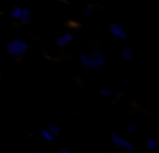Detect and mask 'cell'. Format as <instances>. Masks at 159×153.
<instances>
[{
	"label": "cell",
	"mask_w": 159,
	"mask_h": 153,
	"mask_svg": "<svg viewBox=\"0 0 159 153\" xmlns=\"http://www.w3.org/2000/svg\"><path fill=\"white\" fill-rule=\"evenodd\" d=\"M122 55H123L124 59L129 61V60H131L133 58L134 53H133V50L130 47H124V48L122 49Z\"/></svg>",
	"instance_id": "obj_7"
},
{
	"label": "cell",
	"mask_w": 159,
	"mask_h": 153,
	"mask_svg": "<svg viewBox=\"0 0 159 153\" xmlns=\"http://www.w3.org/2000/svg\"><path fill=\"white\" fill-rule=\"evenodd\" d=\"M20 20L22 21L24 24H27V23H30V21H31V11H30L29 9H22V14H21V18Z\"/></svg>",
	"instance_id": "obj_6"
},
{
	"label": "cell",
	"mask_w": 159,
	"mask_h": 153,
	"mask_svg": "<svg viewBox=\"0 0 159 153\" xmlns=\"http://www.w3.org/2000/svg\"><path fill=\"white\" fill-rule=\"evenodd\" d=\"M84 12H85V14H87V15H91V14L93 13V11H92L91 9H86Z\"/></svg>",
	"instance_id": "obj_14"
},
{
	"label": "cell",
	"mask_w": 159,
	"mask_h": 153,
	"mask_svg": "<svg viewBox=\"0 0 159 153\" xmlns=\"http://www.w3.org/2000/svg\"><path fill=\"white\" fill-rule=\"evenodd\" d=\"M40 133H42V136L47 140V141H53V139H55V137H53V136L51 135L47 129H42Z\"/></svg>",
	"instance_id": "obj_9"
},
{
	"label": "cell",
	"mask_w": 159,
	"mask_h": 153,
	"mask_svg": "<svg viewBox=\"0 0 159 153\" xmlns=\"http://www.w3.org/2000/svg\"><path fill=\"white\" fill-rule=\"evenodd\" d=\"M47 130L49 131V133H51V135L55 137V136H57V135H59V133H60V128L57 126V125H55V124H51V125H49V127L47 128Z\"/></svg>",
	"instance_id": "obj_8"
},
{
	"label": "cell",
	"mask_w": 159,
	"mask_h": 153,
	"mask_svg": "<svg viewBox=\"0 0 159 153\" xmlns=\"http://www.w3.org/2000/svg\"><path fill=\"white\" fill-rule=\"evenodd\" d=\"M21 14H22V9H20V8H14V9L12 10L11 15L14 20H20Z\"/></svg>",
	"instance_id": "obj_10"
},
{
	"label": "cell",
	"mask_w": 159,
	"mask_h": 153,
	"mask_svg": "<svg viewBox=\"0 0 159 153\" xmlns=\"http://www.w3.org/2000/svg\"><path fill=\"white\" fill-rule=\"evenodd\" d=\"M7 51L13 57H21L27 51V45L23 40L14 39L8 44Z\"/></svg>",
	"instance_id": "obj_2"
},
{
	"label": "cell",
	"mask_w": 159,
	"mask_h": 153,
	"mask_svg": "<svg viewBox=\"0 0 159 153\" xmlns=\"http://www.w3.org/2000/svg\"><path fill=\"white\" fill-rule=\"evenodd\" d=\"M111 140H112V142L116 146L124 148L125 150H128L129 152H133V151H134L133 144H131V142H129L128 140L123 139V138H121L120 136H118L117 133H113L112 135H111Z\"/></svg>",
	"instance_id": "obj_3"
},
{
	"label": "cell",
	"mask_w": 159,
	"mask_h": 153,
	"mask_svg": "<svg viewBox=\"0 0 159 153\" xmlns=\"http://www.w3.org/2000/svg\"><path fill=\"white\" fill-rule=\"evenodd\" d=\"M99 92L102 96H105V97H109V96H111V94H113V91H111V90H109V89H106V88H102V89L99 90Z\"/></svg>",
	"instance_id": "obj_12"
},
{
	"label": "cell",
	"mask_w": 159,
	"mask_h": 153,
	"mask_svg": "<svg viewBox=\"0 0 159 153\" xmlns=\"http://www.w3.org/2000/svg\"><path fill=\"white\" fill-rule=\"evenodd\" d=\"M147 146L150 149V150H154V149L157 148V141L154 139H148L147 140Z\"/></svg>",
	"instance_id": "obj_11"
},
{
	"label": "cell",
	"mask_w": 159,
	"mask_h": 153,
	"mask_svg": "<svg viewBox=\"0 0 159 153\" xmlns=\"http://www.w3.org/2000/svg\"><path fill=\"white\" fill-rule=\"evenodd\" d=\"M60 153H70V152H69L68 149H61V151H60Z\"/></svg>",
	"instance_id": "obj_15"
},
{
	"label": "cell",
	"mask_w": 159,
	"mask_h": 153,
	"mask_svg": "<svg viewBox=\"0 0 159 153\" xmlns=\"http://www.w3.org/2000/svg\"><path fill=\"white\" fill-rule=\"evenodd\" d=\"M135 129H136V126H135L134 124H131L130 126H129V128H128V131L130 133H133L135 131Z\"/></svg>",
	"instance_id": "obj_13"
},
{
	"label": "cell",
	"mask_w": 159,
	"mask_h": 153,
	"mask_svg": "<svg viewBox=\"0 0 159 153\" xmlns=\"http://www.w3.org/2000/svg\"><path fill=\"white\" fill-rule=\"evenodd\" d=\"M2 78V74H1V72H0V79Z\"/></svg>",
	"instance_id": "obj_17"
},
{
	"label": "cell",
	"mask_w": 159,
	"mask_h": 153,
	"mask_svg": "<svg viewBox=\"0 0 159 153\" xmlns=\"http://www.w3.org/2000/svg\"><path fill=\"white\" fill-rule=\"evenodd\" d=\"M72 38H73V36L71 35L70 33H66L57 38V44L59 45L60 47H64L72 40Z\"/></svg>",
	"instance_id": "obj_5"
},
{
	"label": "cell",
	"mask_w": 159,
	"mask_h": 153,
	"mask_svg": "<svg viewBox=\"0 0 159 153\" xmlns=\"http://www.w3.org/2000/svg\"><path fill=\"white\" fill-rule=\"evenodd\" d=\"M80 61L85 68H98V66H102L105 64L106 62V59H105L104 55L98 51L94 52V57H91L87 53H82L80 55Z\"/></svg>",
	"instance_id": "obj_1"
},
{
	"label": "cell",
	"mask_w": 159,
	"mask_h": 153,
	"mask_svg": "<svg viewBox=\"0 0 159 153\" xmlns=\"http://www.w3.org/2000/svg\"><path fill=\"white\" fill-rule=\"evenodd\" d=\"M131 83V79H126V81H123V84H130Z\"/></svg>",
	"instance_id": "obj_16"
},
{
	"label": "cell",
	"mask_w": 159,
	"mask_h": 153,
	"mask_svg": "<svg viewBox=\"0 0 159 153\" xmlns=\"http://www.w3.org/2000/svg\"><path fill=\"white\" fill-rule=\"evenodd\" d=\"M110 33L118 38H126V33L120 24H112L110 27Z\"/></svg>",
	"instance_id": "obj_4"
}]
</instances>
